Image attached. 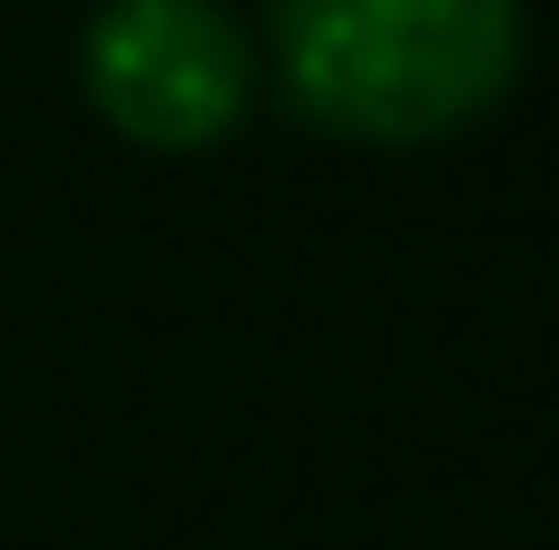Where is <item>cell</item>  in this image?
<instances>
[{
    "label": "cell",
    "mask_w": 559,
    "mask_h": 550,
    "mask_svg": "<svg viewBox=\"0 0 559 550\" xmlns=\"http://www.w3.org/2000/svg\"><path fill=\"white\" fill-rule=\"evenodd\" d=\"M521 0H265V59L305 128L354 148H432L521 79Z\"/></svg>",
    "instance_id": "6da1fadb"
},
{
    "label": "cell",
    "mask_w": 559,
    "mask_h": 550,
    "mask_svg": "<svg viewBox=\"0 0 559 550\" xmlns=\"http://www.w3.org/2000/svg\"><path fill=\"white\" fill-rule=\"evenodd\" d=\"M88 108L157 157H197L255 108V30L226 0H98L79 30Z\"/></svg>",
    "instance_id": "7a4b0ae2"
}]
</instances>
